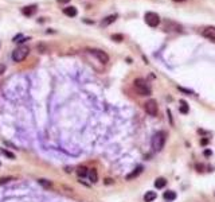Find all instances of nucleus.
Instances as JSON below:
<instances>
[{
  "mask_svg": "<svg viewBox=\"0 0 215 202\" xmlns=\"http://www.w3.org/2000/svg\"><path fill=\"white\" fill-rule=\"evenodd\" d=\"M164 144H165V132L160 131L157 134H155V136L152 137V147H153L155 151L160 152L163 150V147H164Z\"/></svg>",
  "mask_w": 215,
  "mask_h": 202,
  "instance_id": "obj_1",
  "label": "nucleus"
},
{
  "mask_svg": "<svg viewBox=\"0 0 215 202\" xmlns=\"http://www.w3.org/2000/svg\"><path fill=\"white\" fill-rule=\"evenodd\" d=\"M30 54V49L26 47V46H22V47H18L16 50L12 51V59L14 62H22L28 57Z\"/></svg>",
  "mask_w": 215,
  "mask_h": 202,
  "instance_id": "obj_2",
  "label": "nucleus"
},
{
  "mask_svg": "<svg viewBox=\"0 0 215 202\" xmlns=\"http://www.w3.org/2000/svg\"><path fill=\"white\" fill-rule=\"evenodd\" d=\"M134 88H136L137 93H139L140 96H149V94H151L149 86L147 85V82H145L143 78L134 80Z\"/></svg>",
  "mask_w": 215,
  "mask_h": 202,
  "instance_id": "obj_3",
  "label": "nucleus"
},
{
  "mask_svg": "<svg viewBox=\"0 0 215 202\" xmlns=\"http://www.w3.org/2000/svg\"><path fill=\"white\" fill-rule=\"evenodd\" d=\"M145 23L151 27H157L160 24V16L156 12H147L145 14Z\"/></svg>",
  "mask_w": 215,
  "mask_h": 202,
  "instance_id": "obj_4",
  "label": "nucleus"
},
{
  "mask_svg": "<svg viewBox=\"0 0 215 202\" xmlns=\"http://www.w3.org/2000/svg\"><path fill=\"white\" fill-rule=\"evenodd\" d=\"M89 53H90L91 55L96 57L100 62H102V63H108L109 62V55L105 53L104 50H100V49H91V50H89Z\"/></svg>",
  "mask_w": 215,
  "mask_h": 202,
  "instance_id": "obj_5",
  "label": "nucleus"
},
{
  "mask_svg": "<svg viewBox=\"0 0 215 202\" xmlns=\"http://www.w3.org/2000/svg\"><path fill=\"white\" fill-rule=\"evenodd\" d=\"M144 108H145V112L148 115H151V116H156L157 115V103L155 100H148L145 103Z\"/></svg>",
  "mask_w": 215,
  "mask_h": 202,
  "instance_id": "obj_6",
  "label": "nucleus"
},
{
  "mask_svg": "<svg viewBox=\"0 0 215 202\" xmlns=\"http://www.w3.org/2000/svg\"><path fill=\"white\" fill-rule=\"evenodd\" d=\"M202 35L204 36V38L210 39V40H214L215 42V27L213 26H208V27H206L204 30L202 31Z\"/></svg>",
  "mask_w": 215,
  "mask_h": 202,
  "instance_id": "obj_7",
  "label": "nucleus"
},
{
  "mask_svg": "<svg viewBox=\"0 0 215 202\" xmlns=\"http://www.w3.org/2000/svg\"><path fill=\"white\" fill-rule=\"evenodd\" d=\"M36 12V5L32 4V5H27V7H23L22 8V14L26 16H31Z\"/></svg>",
  "mask_w": 215,
  "mask_h": 202,
  "instance_id": "obj_8",
  "label": "nucleus"
},
{
  "mask_svg": "<svg viewBox=\"0 0 215 202\" xmlns=\"http://www.w3.org/2000/svg\"><path fill=\"white\" fill-rule=\"evenodd\" d=\"M143 172V167L141 166H139V167H136V169L133 170V171L131 172V174H128L127 175V181H132V179H134V178H137L140 174Z\"/></svg>",
  "mask_w": 215,
  "mask_h": 202,
  "instance_id": "obj_9",
  "label": "nucleus"
},
{
  "mask_svg": "<svg viewBox=\"0 0 215 202\" xmlns=\"http://www.w3.org/2000/svg\"><path fill=\"white\" fill-rule=\"evenodd\" d=\"M63 14L66 16H70V18H74V16H77V14H78V11H77L75 7H66L63 8Z\"/></svg>",
  "mask_w": 215,
  "mask_h": 202,
  "instance_id": "obj_10",
  "label": "nucleus"
},
{
  "mask_svg": "<svg viewBox=\"0 0 215 202\" xmlns=\"http://www.w3.org/2000/svg\"><path fill=\"white\" fill-rule=\"evenodd\" d=\"M116 19H117V15H109V16H106L105 19H102L101 26H102V27H106V26L112 24V23H113Z\"/></svg>",
  "mask_w": 215,
  "mask_h": 202,
  "instance_id": "obj_11",
  "label": "nucleus"
},
{
  "mask_svg": "<svg viewBox=\"0 0 215 202\" xmlns=\"http://www.w3.org/2000/svg\"><path fill=\"white\" fill-rule=\"evenodd\" d=\"M156 197H157V194L155 191H147L144 195V201L145 202H152V201L156 200Z\"/></svg>",
  "mask_w": 215,
  "mask_h": 202,
  "instance_id": "obj_12",
  "label": "nucleus"
},
{
  "mask_svg": "<svg viewBox=\"0 0 215 202\" xmlns=\"http://www.w3.org/2000/svg\"><path fill=\"white\" fill-rule=\"evenodd\" d=\"M88 175H89V179L93 182V183H94V182L98 181V172H97V170H96V169H91L90 171L88 172Z\"/></svg>",
  "mask_w": 215,
  "mask_h": 202,
  "instance_id": "obj_13",
  "label": "nucleus"
},
{
  "mask_svg": "<svg viewBox=\"0 0 215 202\" xmlns=\"http://www.w3.org/2000/svg\"><path fill=\"white\" fill-rule=\"evenodd\" d=\"M165 185H167V179L165 178H157L155 181V187L156 189H163V187H165Z\"/></svg>",
  "mask_w": 215,
  "mask_h": 202,
  "instance_id": "obj_14",
  "label": "nucleus"
},
{
  "mask_svg": "<svg viewBox=\"0 0 215 202\" xmlns=\"http://www.w3.org/2000/svg\"><path fill=\"white\" fill-rule=\"evenodd\" d=\"M180 112H182V113H184V115H187L188 112H190V106H188L187 101H184V100L180 101Z\"/></svg>",
  "mask_w": 215,
  "mask_h": 202,
  "instance_id": "obj_15",
  "label": "nucleus"
},
{
  "mask_svg": "<svg viewBox=\"0 0 215 202\" xmlns=\"http://www.w3.org/2000/svg\"><path fill=\"white\" fill-rule=\"evenodd\" d=\"M175 198H176V193L175 191H172V190H168V191H165L164 193V200L165 201H174Z\"/></svg>",
  "mask_w": 215,
  "mask_h": 202,
  "instance_id": "obj_16",
  "label": "nucleus"
},
{
  "mask_svg": "<svg viewBox=\"0 0 215 202\" xmlns=\"http://www.w3.org/2000/svg\"><path fill=\"white\" fill-rule=\"evenodd\" d=\"M77 174H78V177L79 178H84V177H86V175H88V169H86V167H79L78 170H77Z\"/></svg>",
  "mask_w": 215,
  "mask_h": 202,
  "instance_id": "obj_17",
  "label": "nucleus"
},
{
  "mask_svg": "<svg viewBox=\"0 0 215 202\" xmlns=\"http://www.w3.org/2000/svg\"><path fill=\"white\" fill-rule=\"evenodd\" d=\"M38 183L42 185L43 187H46V189H48V187L51 186V182L47 181V179H38Z\"/></svg>",
  "mask_w": 215,
  "mask_h": 202,
  "instance_id": "obj_18",
  "label": "nucleus"
},
{
  "mask_svg": "<svg viewBox=\"0 0 215 202\" xmlns=\"http://www.w3.org/2000/svg\"><path fill=\"white\" fill-rule=\"evenodd\" d=\"M15 178L14 177H4V178H0V185H4V183H8V182L14 181Z\"/></svg>",
  "mask_w": 215,
  "mask_h": 202,
  "instance_id": "obj_19",
  "label": "nucleus"
},
{
  "mask_svg": "<svg viewBox=\"0 0 215 202\" xmlns=\"http://www.w3.org/2000/svg\"><path fill=\"white\" fill-rule=\"evenodd\" d=\"M112 39L116 40V42H121V40L124 39V36H122L121 34H113V35H112Z\"/></svg>",
  "mask_w": 215,
  "mask_h": 202,
  "instance_id": "obj_20",
  "label": "nucleus"
},
{
  "mask_svg": "<svg viewBox=\"0 0 215 202\" xmlns=\"http://www.w3.org/2000/svg\"><path fill=\"white\" fill-rule=\"evenodd\" d=\"M2 152H3V154L5 155V156L11 158V159H15V155H14L12 152H10V151H8V150H4V148H3V150H2Z\"/></svg>",
  "mask_w": 215,
  "mask_h": 202,
  "instance_id": "obj_21",
  "label": "nucleus"
},
{
  "mask_svg": "<svg viewBox=\"0 0 215 202\" xmlns=\"http://www.w3.org/2000/svg\"><path fill=\"white\" fill-rule=\"evenodd\" d=\"M36 49H38L41 53H45V51H46V47L43 45H38V46H36Z\"/></svg>",
  "mask_w": 215,
  "mask_h": 202,
  "instance_id": "obj_22",
  "label": "nucleus"
},
{
  "mask_svg": "<svg viewBox=\"0 0 215 202\" xmlns=\"http://www.w3.org/2000/svg\"><path fill=\"white\" fill-rule=\"evenodd\" d=\"M5 71V65H3V63H0V76H2L3 73Z\"/></svg>",
  "mask_w": 215,
  "mask_h": 202,
  "instance_id": "obj_23",
  "label": "nucleus"
},
{
  "mask_svg": "<svg viewBox=\"0 0 215 202\" xmlns=\"http://www.w3.org/2000/svg\"><path fill=\"white\" fill-rule=\"evenodd\" d=\"M196 169H198V171H203V170H204V166H203V164H196Z\"/></svg>",
  "mask_w": 215,
  "mask_h": 202,
  "instance_id": "obj_24",
  "label": "nucleus"
},
{
  "mask_svg": "<svg viewBox=\"0 0 215 202\" xmlns=\"http://www.w3.org/2000/svg\"><path fill=\"white\" fill-rule=\"evenodd\" d=\"M200 144H202V146H206V144H208V139H202V140H200Z\"/></svg>",
  "mask_w": 215,
  "mask_h": 202,
  "instance_id": "obj_25",
  "label": "nucleus"
},
{
  "mask_svg": "<svg viewBox=\"0 0 215 202\" xmlns=\"http://www.w3.org/2000/svg\"><path fill=\"white\" fill-rule=\"evenodd\" d=\"M105 183H106V185H112V183H113V181H112L110 178H106V179H105Z\"/></svg>",
  "mask_w": 215,
  "mask_h": 202,
  "instance_id": "obj_26",
  "label": "nucleus"
},
{
  "mask_svg": "<svg viewBox=\"0 0 215 202\" xmlns=\"http://www.w3.org/2000/svg\"><path fill=\"white\" fill-rule=\"evenodd\" d=\"M30 38H20L19 40H16V42H19V43H23V42H26V40H28Z\"/></svg>",
  "mask_w": 215,
  "mask_h": 202,
  "instance_id": "obj_27",
  "label": "nucleus"
},
{
  "mask_svg": "<svg viewBox=\"0 0 215 202\" xmlns=\"http://www.w3.org/2000/svg\"><path fill=\"white\" fill-rule=\"evenodd\" d=\"M57 2H58V3H65V4H66V3H69L70 0H57Z\"/></svg>",
  "mask_w": 215,
  "mask_h": 202,
  "instance_id": "obj_28",
  "label": "nucleus"
},
{
  "mask_svg": "<svg viewBox=\"0 0 215 202\" xmlns=\"http://www.w3.org/2000/svg\"><path fill=\"white\" fill-rule=\"evenodd\" d=\"M167 113H168V116H171V112H170V111H168ZM170 121H171V124H172V117H170Z\"/></svg>",
  "mask_w": 215,
  "mask_h": 202,
  "instance_id": "obj_29",
  "label": "nucleus"
},
{
  "mask_svg": "<svg viewBox=\"0 0 215 202\" xmlns=\"http://www.w3.org/2000/svg\"><path fill=\"white\" fill-rule=\"evenodd\" d=\"M174 2H184V0H174Z\"/></svg>",
  "mask_w": 215,
  "mask_h": 202,
  "instance_id": "obj_30",
  "label": "nucleus"
},
{
  "mask_svg": "<svg viewBox=\"0 0 215 202\" xmlns=\"http://www.w3.org/2000/svg\"><path fill=\"white\" fill-rule=\"evenodd\" d=\"M214 194H215V193H214Z\"/></svg>",
  "mask_w": 215,
  "mask_h": 202,
  "instance_id": "obj_31",
  "label": "nucleus"
}]
</instances>
